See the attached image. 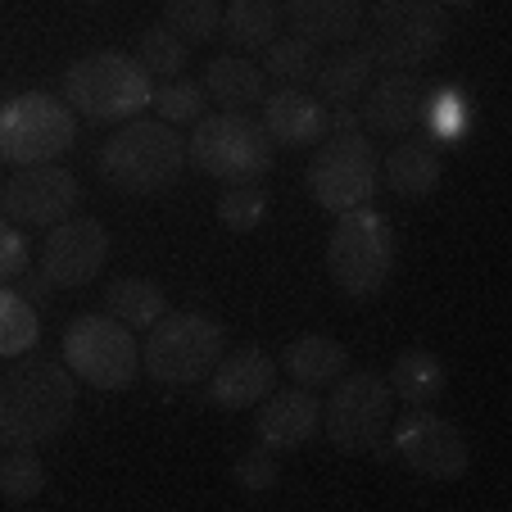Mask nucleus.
<instances>
[{
	"label": "nucleus",
	"instance_id": "1",
	"mask_svg": "<svg viewBox=\"0 0 512 512\" xmlns=\"http://www.w3.org/2000/svg\"><path fill=\"white\" fill-rule=\"evenodd\" d=\"M78 413V377L59 363H19L0 377V449H41Z\"/></svg>",
	"mask_w": 512,
	"mask_h": 512
},
{
	"label": "nucleus",
	"instance_id": "32",
	"mask_svg": "<svg viewBox=\"0 0 512 512\" xmlns=\"http://www.w3.org/2000/svg\"><path fill=\"white\" fill-rule=\"evenodd\" d=\"M263 218H268V191L259 182H241L232 191H223V200H218V223L236 236L259 232Z\"/></svg>",
	"mask_w": 512,
	"mask_h": 512
},
{
	"label": "nucleus",
	"instance_id": "39",
	"mask_svg": "<svg viewBox=\"0 0 512 512\" xmlns=\"http://www.w3.org/2000/svg\"><path fill=\"white\" fill-rule=\"evenodd\" d=\"M435 5H445V10H476L481 0H435Z\"/></svg>",
	"mask_w": 512,
	"mask_h": 512
},
{
	"label": "nucleus",
	"instance_id": "29",
	"mask_svg": "<svg viewBox=\"0 0 512 512\" xmlns=\"http://www.w3.org/2000/svg\"><path fill=\"white\" fill-rule=\"evenodd\" d=\"M164 23L168 32L186 41V46H200V41H213L218 28H223V5L218 0H164Z\"/></svg>",
	"mask_w": 512,
	"mask_h": 512
},
{
	"label": "nucleus",
	"instance_id": "9",
	"mask_svg": "<svg viewBox=\"0 0 512 512\" xmlns=\"http://www.w3.org/2000/svg\"><path fill=\"white\" fill-rule=\"evenodd\" d=\"M304 182L327 213H349L372 204V195L381 191V164L368 132H327L313 150Z\"/></svg>",
	"mask_w": 512,
	"mask_h": 512
},
{
	"label": "nucleus",
	"instance_id": "24",
	"mask_svg": "<svg viewBox=\"0 0 512 512\" xmlns=\"http://www.w3.org/2000/svg\"><path fill=\"white\" fill-rule=\"evenodd\" d=\"M372 59L363 46H340L331 59H322L318 73H313V87H318L322 105H354L363 91H368L372 78Z\"/></svg>",
	"mask_w": 512,
	"mask_h": 512
},
{
	"label": "nucleus",
	"instance_id": "37",
	"mask_svg": "<svg viewBox=\"0 0 512 512\" xmlns=\"http://www.w3.org/2000/svg\"><path fill=\"white\" fill-rule=\"evenodd\" d=\"M14 290H19L23 300L41 304V300H46V295H50V290H55V286H50V277H46V272H32V268H23L19 277H14Z\"/></svg>",
	"mask_w": 512,
	"mask_h": 512
},
{
	"label": "nucleus",
	"instance_id": "19",
	"mask_svg": "<svg viewBox=\"0 0 512 512\" xmlns=\"http://www.w3.org/2000/svg\"><path fill=\"white\" fill-rule=\"evenodd\" d=\"M281 19L290 23V32L313 46L331 41V46H345L358 37L363 28V5L358 0H277Z\"/></svg>",
	"mask_w": 512,
	"mask_h": 512
},
{
	"label": "nucleus",
	"instance_id": "17",
	"mask_svg": "<svg viewBox=\"0 0 512 512\" xmlns=\"http://www.w3.org/2000/svg\"><path fill=\"white\" fill-rule=\"evenodd\" d=\"M263 114H259V127L268 132L272 145H318L327 136V105L318 96H309L304 87H277L263 96Z\"/></svg>",
	"mask_w": 512,
	"mask_h": 512
},
{
	"label": "nucleus",
	"instance_id": "15",
	"mask_svg": "<svg viewBox=\"0 0 512 512\" xmlns=\"http://www.w3.org/2000/svg\"><path fill=\"white\" fill-rule=\"evenodd\" d=\"M277 390V363L263 354L259 345H241L232 354L218 358V368L209 372V390H204V404L213 408H254Z\"/></svg>",
	"mask_w": 512,
	"mask_h": 512
},
{
	"label": "nucleus",
	"instance_id": "33",
	"mask_svg": "<svg viewBox=\"0 0 512 512\" xmlns=\"http://www.w3.org/2000/svg\"><path fill=\"white\" fill-rule=\"evenodd\" d=\"M150 105H155V114L164 118V123L177 127V123H200L209 96H204V87L200 82H191V78H168L164 87H155Z\"/></svg>",
	"mask_w": 512,
	"mask_h": 512
},
{
	"label": "nucleus",
	"instance_id": "31",
	"mask_svg": "<svg viewBox=\"0 0 512 512\" xmlns=\"http://www.w3.org/2000/svg\"><path fill=\"white\" fill-rule=\"evenodd\" d=\"M46 490V467L37 449H5L0 458V499L5 503H32Z\"/></svg>",
	"mask_w": 512,
	"mask_h": 512
},
{
	"label": "nucleus",
	"instance_id": "25",
	"mask_svg": "<svg viewBox=\"0 0 512 512\" xmlns=\"http://www.w3.org/2000/svg\"><path fill=\"white\" fill-rule=\"evenodd\" d=\"M105 313L132 331H150L168 313V295L145 277H118L105 290Z\"/></svg>",
	"mask_w": 512,
	"mask_h": 512
},
{
	"label": "nucleus",
	"instance_id": "23",
	"mask_svg": "<svg viewBox=\"0 0 512 512\" xmlns=\"http://www.w3.org/2000/svg\"><path fill=\"white\" fill-rule=\"evenodd\" d=\"M386 381H390V390H395V399H404V404H413V408H431L435 399L445 395L449 368H445V358L431 354V349H404Z\"/></svg>",
	"mask_w": 512,
	"mask_h": 512
},
{
	"label": "nucleus",
	"instance_id": "12",
	"mask_svg": "<svg viewBox=\"0 0 512 512\" xmlns=\"http://www.w3.org/2000/svg\"><path fill=\"white\" fill-rule=\"evenodd\" d=\"M390 445H395V454L404 458L408 472L426 476V481H440V485L458 481V476L467 472V463H472L463 431H458L449 417L431 413V408L404 413V422H399L395 435H390Z\"/></svg>",
	"mask_w": 512,
	"mask_h": 512
},
{
	"label": "nucleus",
	"instance_id": "16",
	"mask_svg": "<svg viewBox=\"0 0 512 512\" xmlns=\"http://www.w3.org/2000/svg\"><path fill=\"white\" fill-rule=\"evenodd\" d=\"M318 426H322V399L309 386L281 390V395L272 390L263 399L259 417H254V440L263 449H272V454H295L318 435Z\"/></svg>",
	"mask_w": 512,
	"mask_h": 512
},
{
	"label": "nucleus",
	"instance_id": "34",
	"mask_svg": "<svg viewBox=\"0 0 512 512\" xmlns=\"http://www.w3.org/2000/svg\"><path fill=\"white\" fill-rule=\"evenodd\" d=\"M232 481L241 485L245 494H268L272 485L281 481L277 454H272V449H263V445H254L245 458H236V467H232Z\"/></svg>",
	"mask_w": 512,
	"mask_h": 512
},
{
	"label": "nucleus",
	"instance_id": "28",
	"mask_svg": "<svg viewBox=\"0 0 512 512\" xmlns=\"http://www.w3.org/2000/svg\"><path fill=\"white\" fill-rule=\"evenodd\" d=\"M41 340L37 304L23 300L19 290L0 286V358H19Z\"/></svg>",
	"mask_w": 512,
	"mask_h": 512
},
{
	"label": "nucleus",
	"instance_id": "5",
	"mask_svg": "<svg viewBox=\"0 0 512 512\" xmlns=\"http://www.w3.org/2000/svg\"><path fill=\"white\" fill-rule=\"evenodd\" d=\"M449 46V10L435 0H381L368 19V59L386 73H422Z\"/></svg>",
	"mask_w": 512,
	"mask_h": 512
},
{
	"label": "nucleus",
	"instance_id": "8",
	"mask_svg": "<svg viewBox=\"0 0 512 512\" xmlns=\"http://www.w3.org/2000/svg\"><path fill=\"white\" fill-rule=\"evenodd\" d=\"M73 141H78V114L59 96L23 91L14 100H0V164H59Z\"/></svg>",
	"mask_w": 512,
	"mask_h": 512
},
{
	"label": "nucleus",
	"instance_id": "35",
	"mask_svg": "<svg viewBox=\"0 0 512 512\" xmlns=\"http://www.w3.org/2000/svg\"><path fill=\"white\" fill-rule=\"evenodd\" d=\"M23 268H32V245L28 236L19 232V223H10L0 213V286H10Z\"/></svg>",
	"mask_w": 512,
	"mask_h": 512
},
{
	"label": "nucleus",
	"instance_id": "18",
	"mask_svg": "<svg viewBox=\"0 0 512 512\" xmlns=\"http://www.w3.org/2000/svg\"><path fill=\"white\" fill-rule=\"evenodd\" d=\"M422 114V82L417 73H386L381 82L368 87V100L358 109L363 132L377 136H404Z\"/></svg>",
	"mask_w": 512,
	"mask_h": 512
},
{
	"label": "nucleus",
	"instance_id": "6",
	"mask_svg": "<svg viewBox=\"0 0 512 512\" xmlns=\"http://www.w3.org/2000/svg\"><path fill=\"white\" fill-rule=\"evenodd\" d=\"M227 354V327L209 313H164L150 327L141 368L159 386H200Z\"/></svg>",
	"mask_w": 512,
	"mask_h": 512
},
{
	"label": "nucleus",
	"instance_id": "20",
	"mask_svg": "<svg viewBox=\"0 0 512 512\" xmlns=\"http://www.w3.org/2000/svg\"><path fill=\"white\" fill-rule=\"evenodd\" d=\"M200 87L223 114H245V109L263 105V96H268V73H263L259 64H250L245 55H218V59H209Z\"/></svg>",
	"mask_w": 512,
	"mask_h": 512
},
{
	"label": "nucleus",
	"instance_id": "14",
	"mask_svg": "<svg viewBox=\"0 0 512 512\" xmlns=\"http://www.w3.org/2000/svg\"><path fill=\"white\" fill-rule=\"evenodd\" d=\"M109 232L96 218H64L50 227L46 245H41V272L50 277L55 290H82L105 272L109 263Z\"/></svg>",
	"mask_w": 512,
	"mask_h": 512
},
{
	"label": "nucleus",
	"instance_id": "38",
	"mask_svg": "<svg viewBox=\"0 0 512 512\" xmlns=\"http://www.w3.org/2000/svg\"><path fill=\"white\" fill-rule=\"evenodd\" d=\"M327 132H363L354 105H336V114H327Z\"/></svg>",
	"mask_w": 512,
	"mask_h": 512
},
{
	"label": "nucleus",
	"instance_id": "7",
	"mask_svg": "<svg viewBox=\"0 0 512 512\" xmlns=\"http://www.w3.org/2000/svg\"><path fill=\"white\" fill-rule=\"evenodd\" d=\"M186 159L200 168L204 177L223 186L241 182H263L272 173V150L268 132L259 127V118L250 114H204L200 123H191V141H186Z\"/></svg>",
	"mask_w": 512,
	"mask_h": 512
},
{
	"label": "nucleus",
	"instance_id": "27",
	"mask_svg": "<svg viewBox=\"0 0 512 512\" xmlns=\"http://www.w3.org/2000/svg\"><path fill=\"white\" fill-rule=\"evenodd\" d=\"M318 64H322V50L313 46V41L295 37V32H290V37H272L268 46H263V73L277 78L281 87H309Z\"/></svg>",
	"mask_w": 512,
	"mask_h": 512
},
{
	"label": "nucleus",
	"instance_id": "26",
	"mask_svg": "<svg viewBox=\"0 0 512 512\" xmlns=\"http://www.w3.org/2000/svg\"><path fill=\"white\" fill-rule=\"evenodd\" d=\"M223 32L232 46L263 50L281 32V5L277 0H232L223 10Z\"/></svg>",
	"mask_w": 512,
	"mask_h": 512
},
{
	"label": "nucleus",
	"instance_id": "10",
	"mask_svg": "<svg viewBox=\"0 0 512 512\" xmlns=\"http://www.w3.org/2000/svg\"><path fill=\"white\" fill-rule=\"evenodd\" d=\"M64 368L91 390H127L141 377V345L109 313H82L64 327Z\"/></svg>",
	"mask_w": 512,
	"mask_h": 512
},
{
	"label": "nucleus",
	"instance_id": "13",
	"mask_svg": "<svg viewBox=\"0 0 512 512\" xmlns=\"http://www.w3.org/2000/svg\"><path fill=\"white\" fill-rule=\"evenodd\" d=\"M82 204L78 177L59 164L19 168L10 182H0V213L19 227H55L73 218Z\"/></svg>",
	"mask_w": 512,
	"mask_h": 512
},
{
	"label": "nucleus",
	"instance_id": "22",
	"mask_svg": "<svg viewBox=\"0 0 512 512\" xmlns=\"http://www.w3.org/2000/svg\"><path fill=\"white\" fill-rule=\"evenodd\" d=\"M345 368H349V349L340 345V340L322 336V331H309V336L290 340L277 363V372H290V381H300V386H309V390L331 386L336 377H345Z\"/></svg>",
	"mask_w": 512,
	"mask_h": 512
},
{
	"label": "nucleus",
	"instance_id": "21",
	"mask_svg": "<svg viewBox=\"0 0 512 512\" xmlns=\"http://www.w3.org/2000/svg\"><path fill=\"white\" fill-rule=\"evenodd\" d=\"M381 177L399 200H426L445 177V159L431 141H399L381 164Z\"/></svg>",
	"mask_w": 512,
	"mask_h": 512
},
{
	"label": "nucleus",
	"instance_id": "2",
	"mask_svg": "<svg viewBox=\"0 0 512 512\" xmlns=\"http://www.w3.org/2000/svg\"><path fill=\"white\" fill-rule=\"evenodd\" d=\"M59 91H64V105L87 123L118 127L150 109L155 82H150L141 59L127 55V50H91L78 64L64 68Z\"/></svg>",
	"mask_w": 512,
	"mask_h": 512
},
{
	"label": "nucleus",
	"instance_id": "4",
	"mask_svg": "<svg viewBox=\"0 0 512 512\" xmlns=\"http://www.w3.org/2000/svg\"><path fill=\"white\" fill-rule=\"evenodd\" d=\"M395 250L399 245L390 218L363 204V209L340 213L336 232L327 241V272L340 295L368 304L386 290L390 272H395Z\"/></svg>",
	"mask_w": 512,
	"mask_h": 512
},
{
	"label": "nucleus",
	"instance_id": "11",
	"mask_svg": "<svg viewBox=\"0 0 512 512\" xmlns=\"http://www.w3.org/2000/svg\"><path fill=\"white\" fill-rule=\"evenodd\" d=\"M395 417V390L377 372H345L331 386V399L322 404L327 440L340 454H372L381 449Z\"/></svg>",
	"mask_w": 512,
	"mask_h": 512
},
{
	"label": "nucleus",
	"instance_id": "30",
	"mask_svg": "<svg viewBox=\"0 0 512 512\" xmlns=\"http://www.w3.org/2000/svg\"><path fill=\"white\" fill-rule=\"evenodd\" d=\"M136 59L145 64L150 78H182L186 59H191V46H186L177 32H168L164 23H155V28H145L141 41H136Z\"/></svg>",
	"mask_w": 512,
	"mask_h": 512
},
{
	"label": "nucleus",
	"instance_id": "36",
	"mask_svg": "<svg viewBox=\"0 0 512 512\" xmlns=\"http://www.w3.org/2000/svg\"><path fill=\"white\" fill-rule=\"evenodd\" d=\"M426 127H431L435 136H458L467 127V105L454 96V91H440V96L431 100V118H426Z\"/></svg>",
	"mask_w": 512,
	"mask_h": 512
},
{
	"label": "nucleus",
	"instance_id": "3",
	"mask_svg": "<svg viewBox=\"0 0 512 512\" xmlns=\"http://www.w3.org/2000/svg\"><path fill=\"white\" fill-rule=\"evenodd\" d=\"M186 168V136L164 118H127L100 145V177L123 195H164Z\"/></svg>",
	"mask_w": 512,
	"mask_h": 512
}]
</instances>
